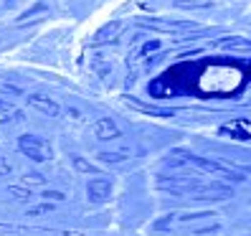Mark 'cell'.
I'll return each mask as SVG.
<instances>
[{
	"instance_id": "obj_1",
	"label": "cell",
	"mask_w": 251,
	"mask_h": 236,
	"mask_svg": "<svg viewBox=\"0 0 251 236\" xmlns=\"http://www.w3.org/2000/svg\"><path fill=\"white\" fill-rule=\"evenodd\" d=\"M21 150H23L28 157H33V160H46V157L51 155L49 145L43 142V140H38V137H31V135H23V137H21Z\"/></svg>"
}]
</instances>
